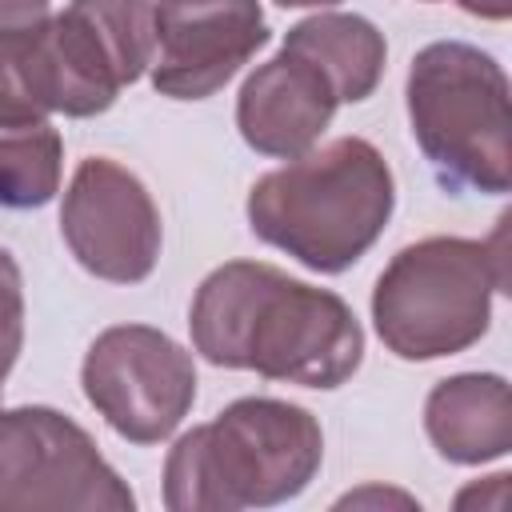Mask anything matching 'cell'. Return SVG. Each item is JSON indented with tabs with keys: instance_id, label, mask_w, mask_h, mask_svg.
<instances>
[{
	"instance_id": "obj_2",
	"label": "cell",
	"mask_w": 512,
	"mask_h": 512,
	"mask_svg": "<svg viewBox=\"0 0 512 512\" xmlns=\"http://www.w3.org/2000/svg\"><path fill=\"white\" fill-rule=\"evenodd\" d=\"M248 228L268 248L320 276L360 264L396 212V176L364 136H336L264 172L244 200Z\"/></svg>"
},
{
	"instance_id": "obj_8",
	"label": "cell",
	"mask_w": 512,
	"mask_h": 512,
	"mask_svg": "<svg viewBox=\"0 0 512 512\" xmlns=\"http://www.w3.org/2000/svg\"><path fill=\"white\" fill-rule=\"evenodd\" d=\"M60 236L88 276L140 284L156 272L164 224L148 184L132 168L112 156H88L64 188Z\"/></svg>"
},
{
	"instance_id": "obj_19",
	"label": "cell",
	"mask_w": 512,
	"mask_h": 512,
	"mask_svg": "<svg viewBox=\"0 0 512 512\" xmlns=\"http://www.w3.org/2000/svg\"><path fill=\"white\" fill-rule=\"evenodd\" d=\"M508 472H492V476H484V484L488 488H480V484H468V488H460L456 492V508H468V504H488V508H504V492H508Z\"/></svg>"
},
{
	"instance_id": "obj_16",
	"label": "cell",
	"mask_w": 512,
	"mask_h": 512,
	"mask_svg": "<svg viewBox=\"0 0 512 512\" xmlns=\"http://www.w3.org/2000/svg\"><path fill=\"white\" fill-rule=\"evenodd\" d=\"M24 348V276L16 256L0 244V396Z\"/></svg>"
},
{
	"instance_id": "obj_14",
	"label": "cell",
	"mask_w": 512,
	"mask_h": 512,
	"mask_svg": "<svg viewBox=\"0 0 512 512\" xmlns=\"http://www.w3.org/2000/svg\"><path fill=\"white\" fill-rule=\"evenodd\" d=\"M68 8H76L92 24V32L104 40L128 84H136L148 72L156 48L152 0H68Z\"/></svg>"
},
{
	"instance_id": "obj_4",
	"label": "cell",
	"mask_w": 512,
	"mask_h": 512,
	"mask_svg": "<svg viewBox=\"0 0 512 512\" xmlns=\"http://www.w3.org/2000/svg\"><path fill=\"white\" fill-rule=\"evenodd\" d=\"M508 284L504 220L488 240L424 236L404 244L372 288V324L396 360H444L480 344Z\"/></svg>"
},
{
	"instance_id": "obj_7",
	"label": "cell",
	"mask_w": 512,
	"mask_h": 512,
	"mask_svg": "<svg viewBox=\"0 0 512 512\" xmlns=\"http://www.w3.org/2000/svg\"><path fill=\"white\" fill-rule=\"evenodd\" d=\"M80 388L120 440L160 444L196 404V360L164 328L112 324L88 344Z\"/></svg>"
},
{
	"instance_id": "obj_15",
	"label": "cell",
	"mask_w": 512,
	"mask_h": 512,
	"mask_svg": "<svg viewBox=\"0 0 512 512\" xmlns=\"http://www.w3.org/2000/svg\"><path fill=\"white\" fill-rule=\"evenodd\" d=\"M36 32H0V120H48L32 88Z\"/></svg>"
},
{
	"instance_id": "obj_12",
	"label": "cell",
	"mask_w": 512,
	"mask_h": 512,
	"mask_svg": "<svg viewBox=\"0 0 512 512\" xmlns=\"http://www.w3.org/2000/svg\"><path fill=\"white\" fill-rule=\"evenodd\" d=\"M288 52L304 56L308 64H316L328 84L336 88L340 104H360L368 100L380 80H384V64H388V40L384 32L360 16V12H332L320 8L304 20H296L284 32Z\"/></svg>"
},
{
	"instance_id": "obj_17",
	"label": "cell",
	"mask_w": 512,
	"mask_h": 512,
	"mask_svg": "<svg viewBox=\"0 0 512 512\" xmlns=\"http://www.w3.org/2000/svg\"><path fill=\"white\" fill-rule=\"evenodd\" d=\"M388 504H392V508H420V500H416L412 492H404V488H384V484H360V488L336 496L332 508H388Z\"/></svg>"
},
{
	"instance_id": "obj_9",
	"label": "cell",
	"mask_w": 512,
	"mask_h": 512,
	"mask_svg": "<svg viewBox=\"0 0 512 512\" xmlns=\"http://www.w3.org/2000/svg\"><path fill=\"white\" fill-rule=\"evenodd\" d=\"M148 80L168 100L216 96L268 40L260 0H152Z\"/></svg>"
},
{
	"instance_id": "obj_3",
	"label": "cell",
	"mask_w": 512,
	"mask_h": 512,
	"mask_svg": "<svg viewBox=\"0 0 512 512\" xmlns=\"http://www.w3.org/2000/svg\"><path fill=\"white\" fill-rule=\"evenodd\" d=\"M324 464L320 420L292 400L240 396L176 436L164 456L168 512H244L296 500Z\"/></svg>"
},
{
	"instance_id": "obj_21",
	"label": "cell",
	"mask_w": 512,
	"mask_h": 512,
	"mask_svg": "<svg viewBox=\"0 0 512 512\" xmlns=\"http://www.w3.org/2000/svg\"><path fill=\"white\" fill-rule=\"evenodd\" d=\"M272 4L276 8H316L320 12V8H336L340 0H272Z\"/></svg>"
},
{
	"instance_id": "obj_6",
	"label": "cell",
	"mask_w": 512,
	"mask_h": 512,
	"mask_svg": "<svg viewBox=\"0 0 512 512\" xmlns=\"http://www.w3.org/2000/svg\"><path fill=\"white\" fill-rule=\"evenodd\" d=\"M136 492L92 432L48 404H0V512H132Z\"/></svg>"
},
{
	"instance_id": "obj_10",
	"label": "cell",
	"mask_w": 512,
	"mask_h": 512,
	"mask_svg": "<svg viewBox=\"0 0 512 512\" xmlns=\"http://www.w3.org/2000/svg\"><path fill=\"white\" fill-rule=\"evenodd\" d=\"M340 100L328 76L304 56L280 48L256 64L236 92L240 140L272 160H296L320 144Z\"/></svg>"
},
{
	"instance_id": "obj_18",
	"label": "cell",
	"mask_w": 512,
	"mask_h": 512,
	"mask_svg": "<svg viewBox=\"0 0 512 512\" xmlns=\"http://www.w3.org/2000/svg\"><path fill=\"white\" fill-rule=\"evenodd\" d=\"M52 20V0H0V32H36Z\"/></svg>"
},
{
	"instance_id": "obj_1",
	"label": "cell",
	"mask_w": 512,
	"mask_h": 512,
	"mask_svg": "<svg viewBox=\"0 0 512 512\" xmlns=\"http://www.w3.org/2000/svg\"><path fill=\"white\" fill-rule=\"evenodd\" d=\"M192 352L212 368L332 392L364 364V324L332 288L264 260H224L188 304Z\"/></svg>"
},
{
	"instance_id": "obj_5",
	"label": "cell",
	"mask_w": 512,
	"mask_h": 512,
	"mask_svg": "<svg viewBox=\"0 0 512 512\" xmlns=\"http://www.w3.org/2000/svg\"><path fill=\"white\" fill-rule=\"evenodd\" d=\"M504 64L468 40L424 44L404 80L408 132L448 192L512 188V112Z\"/></svg>"
},
{
	"instance_id": "obj_20",
	"label": "cell",
	"mask_w": 512,
	"mask_h": 512,
	"mask_svg": "<svg viewBox=\"0 0 512 512\" xmlns=\"http://www.w3.org/2000/svg\"><path fill=\"white\" fill-rule=\"evenodd\" d=\"M456 4L480 20H508L512 16V0H456Z\"/></svg>"
},
{
	"instance_id": "obj_11",
	"label": "cell",
	"mask_w": 512,
	"mask_h": 512,
	"mask_svg": "<svg viewBox=\"0 0 512 512\" xmlns=\"http://www.w3.org/2000/svg\"><path fill=\"white\" fill-rule=\"evenodd\" d=\"M424 432L448 464H492L512 452V400L500 372H456L432 384Z\"/></svg>"
},
{
	"instance_id": "obj_13",
	"label": "cell",
	"mask_w": 512,
	"mask_h": 512,
	"mask_svg": "<svg viewBox=\"0 0 512 512\" xmlns=\"http://www.w3.org/2000/svg\"><path fill=\"white\" fill-rule=\"evenodd\" d=\"M64 140L52 120H0V208H44L60 192Z\"/></svg>"
}]
</instances>
